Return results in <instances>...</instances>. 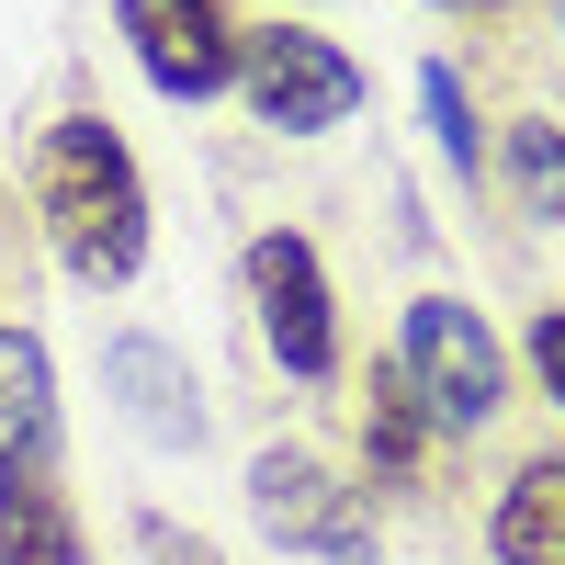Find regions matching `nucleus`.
I'll return each instance as SVG.
<instances>
[{
  "instance_id": "1",
  "label": "nucleus",
  "mask_w": 565,
  "mask_h": 565,
  "mask_svg": "<svg viewBox=\"0 0 565 565\" xmlns=\"http://www.w3.org/2000/svg\"><path fill=\"white\" fill-rule=\"evenodd\" d=\"M34 204H45V238L79 282H125L148 260V181H136L125 136L103 114H57L45 125V170H34Z\"/></svg>"
},
{
  "instance_id": "2",
  "label": "nucleus",
  "mask_w": 565,
  "mask_h": 565,
  "mask_svg": "<svg viewBox=\"0 0 565 565\" xmlns=\"http://www.w3.org/2000/svg\"><path fill=\"white\" fill-rule=\"evenodd\" d=\"M396 373H407V396L430 407V430H487V418L509 407V362H498L487 317L463 306V295H418L407 306Z\"/></svg>"
},
{
  "instance_id": "3",
  "label": "nucleus",
  "mask_w": 565,
  "mask_h": 565,
  "mask_svg": "<svg viewBox=\"0 0 565 565\" xmlns=\"http://www.w3.org/2000/svg\"><path fill=\"white\" fill-rule=\"evenodd\" d=\"M238 90H249V114L282 125V136H328V125L362 114V68H351L328 34H306V23L238 34Z\"/></svg>"
},
{
  "instance_id": "4",
  "label": "nucleus",
  "mask_w": 565,
  "mask_h": 565,
  "mask_svg": "<svg viewBox=\"0 0 565 565\" xmlns=\"http://www.w3.org/2000/svg\"><path fill=\"white\" fill-rule=\"evenodd\" d=\"M249 521L282 554H317V565H373V509L362 487H340L317 452H260L249 463Z\"/></svg>"
},
{
  "instance_id": "5",
  "label": "nucleus",
  "mask_w": 565,
  "mask_h": 565,
  "mask_svg": "<svg viewBox=\"0 0 565 565\" xmlns=\"http://www.w3.org/2000/svg\"><path fill=\"white\" fill-rule=\"evenodd\" d=\"M114 23L136 45V68H148L170 103H215L226 79H238V12L226 0H114Z\"/></svg>"
},
{
  "instance_id": "6",
  "label": "nucleus",
  "mask_w": 565,
  "mask_h": 565,
  "mask_svg": "<svg viewBox=\"0 0 565 565\" xmlns=\"http://www.w3.org/2000/svg\"><path fill=\"white\" fill-rule=\"evenodd\" d=\"M249 306H260V340L282 351L295 385H328L340 373V328H328V282H317V249L295 226H271L249 238Z\"/></svg>"
},
{
  "instance_id": "7",
  "label": "nucleus",
  "mask_w": 565,
  "mask_h": 565,
  "mask_svg": "<svg viewBox=\"0 0 565 565\" xmlns=\"http://www.w3.org/2000/svg\"><path fill=\"white\" fill-rule=\"evenodd\" d=\"M103 385L125 396V418H136L148 441H170V452H193V441H204L193 373H181V351H170V340H148V328H125V340L103 351Z\"/></svg>"
},
{
  "instance_id": "8",
  "label": "nucleus",
  "mask_w": 565,
  "mask_h": 565,
  "mask_svg": "<svg viewBox=\"0 0 565 565\" xmlns=\"http://www.w3.org/2000/svg\"><path fill=\"white\" fill-rule=\"evenodd\" d=\"M0 565H79L57 463H0Z\"/></svg>"
},
{
  "instance_id": "9",
  "label": "nucleus",
  "mask_w": 565,
  "mask_h": 565,
  "mask_svg": "<svg viewBox=\"0 0 565 565\" xmlns=\"http://www.w3.org/2000/svg\"><path fill=\"white\" fill-rule=\"evenodd\" d=\"M0 463H57V385L34 328H0Z\"/></svg>"
},
{
  "instance_id": "10",
  "label": "nucleus",
  "mask_w": 565,
  "mask_h": 565,
  "mask_svg": "<svg viewBox=\"0 0 565 565\" xmlns=\"http://www.w3.org/2000/svg\"><path fill=\"white\" fill-rule=\"evenodd\" d=\"M498 565H565V463H521V476L498 487V521H487Z\"/></svg>"
},
{
  "instance_id": "11",
  "label": "nucleus",
  "mask_w": 565,
  "mask_h": 565,
  "mask_svg": "<svg viewBox=\"0 0 565 565\" xmlns=\"http://www.w3.org/2000/svg\"><path fill=\"white\" fill-rule=\"evenodd\" d=\"M418 452H430V407L407 396V373L396 362H373V385H362V463L385 487H407L418 476Z\"/></svg>"
},
{
  "instance_id": "12",
  "label": "nucleus",
  "mask_w": 565,
  "mask_h": 565,
  "mask_svg": "<svg viewBox=\"0 0 565 565\" xmlns=\"http://www.w3.org/2000/svg\"><path fill=\"white\" fill-rule=\"evenodd\" d=\"M509 181H521V204L565 226V125H509Z\"/></svg>"
},
{
  "instance_id": "13",
  "label": "nucleus",
  "mask_w": 565,
  "mask_h": 565,
  "mask_svg": "<svg viewBox=\"0 0 565 565\" xmlns=\"http://www.w3.org/2000/svg\"><path fill=\"white\" fill-rule=\"evenodd\" d=\"M418 103H430V136H441V159L452 170H476V103H463V79L430 57V68H418Z\"/></svg>"
},
{
  "instance_id": "14",
  "label": "nucleus",
  "mask_w": 565,
  "mask_h": 565,
  "mask_svg": "<svg viewBox=\"0 0 565 565\" xmlns=\"http://www.w3.org/2000/svg\"><path fill=\"white\" fill-rule=\"evenodd\" d=\"M532 373H543L554 407H565V306H543V317H532Z\"/></svg>"
},
{
  "instance_id": "15",
  "label": "nucleus",
  "mask_w": 565,
  "mask_h": 565,
  "mask_svg": "<svg viewBox=\"0 0 565 565\" xmlns=\"http://www.w3.org/2000/svg\"><path fill=\"white\" fill-rule=\"evenodd\" d=\"M159 543V565H215V543H181V532H148Z\"/></svg>"
},
{
  "instance_id": "16",
  "label": "nucleus",
  "mask_w": 565,
  "mask_h": 565,
  "mask_svg": "<svg viewBox=\"0 0 565 565\" xmlns=\"http://www.w3.org/2000/svg\"><path fill=\"white\" fill-rule=\"evenodd\" d=\"M476 12H498V0H476Z\"/></svg>"
}]
</instances>
